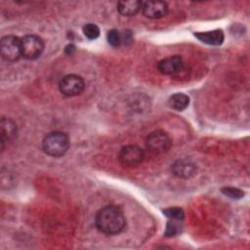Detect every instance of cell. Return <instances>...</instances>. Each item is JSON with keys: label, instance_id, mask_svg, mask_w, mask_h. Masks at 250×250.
<instances>
[{"label": "cell", "instance_id": "cell-1", "mask_svg": "<svg viewBox=\"0 0 250 250\" xmlns=\"http://www.w3.org/2000/svg\"><path fill=\"white\" fill-rule=\"evenodd\" d=\"M95 224L101 232L113 235L123 230L126 221L119 207L107 205L98 211L95 217Z\"/></svg>", "mask_w": 250, "mask_h": 250}, {"label": "cell", "instance_id": "cell-2", "mask_svg": "<svg viewBox=\"0 0 250 250\" xmlns=\"http://www.w3.org/2000/svg\"><path fill=\"white\" fill-rule=\"evenodd\" d=\"M69 147L68 137L62 132H51L42 142V148L50 156L60 157L63 155Z\"/></svg>", "mask_w": 250, "mask_h": 250}, {"label": "cell", "instance_id": "cell-3", "mask_svg": "<svg viewBox=\"0 0 250 250\" xmlns=\"http://www.w3.org/2000/svg\"><path fill=\"white\" fill-rule=\"evenodd\" d=\"M0 54L8 62H16L21 56V38L15 35L4 36L0 41Z\"/></svg>", "mask_w": 250, "mask_h": 250}, {"label": "cell", "instance_id": "cell-4", "mask_svg": "<svg viewBox=\"0 0 250 250\" xmlns=\"http://www.w3.org/2000/svg\"><path fill=\"white\" fill-rule=\"evenodd\" d=\"M44 50L43 40L34 34H28L21 38V56L27 60H35Z\"/></svg>", "mask_w": 250, "mask_h": 250}, {"label": "cell", "instance_id": "cell-5", "mask_svg": "<svg viewBox=\"0 0 250 250\" xmlns=\"http://www.w3.org/2000/svg\"><path fill=\"white\" fill-rule=\"evenodd\" d=\"M85 87L84 80L76 74H67L62 78L59 84L60 91L66 97H74L80 95Z\"/></svg>", "mask_w": 250, "mask_h": 250}, {"label": "cell", "instance_id": "cell-6", "mask_svg": "<svg viewBox=\"0 0 250 250\" xmlns=\"http://www.w3.org/2000/svg\"><path fill=\"white\" fill-rule=\"evenodd\" d=\"M118 157L120 163L123 166L136 167L144 160L145 153L140 146L135 145H128L121 148Z\"/></svg>", "mask_w": 250, "mask_h": 250}, {"label": "cell", "instance_id": "cell-7", "mask_svg": "<svg viewBox=\"0 0 250 250\" xmlns=\"http://www.w3.org/2000/svg\"><path fill=\"white\" fill-rule=\"evenodd\" d=\"M146 147L152 153H163L167 151L171 146L168 135L163 131H154L150 133L146 141Z\"/></svg>", "mask_w": 250, "mask_h": 250}, {"label": "cell", "instance_id": "cell-8", "mask_svg": "<svg viewBox=\"0 0 250 250\" xmlns=\"http://www.w3.org/2000/svg\"><path fill=\"white\" fill-rule=\"evenodd\" d=\"M142 12L149 19H160L168 12V6L163 1H145L142 2Z\"/></svg>", "mask_w": 250, "mask_h": 250}, {"label": "cell", "instance_id": "cell-9", "mask_svg": "<svg viewBox=\"0 0 250 250\" xmlns=\"http://www.w3.org/2000/svg\"><path fill=\"white\" fill-rule=\"evenodd\" d=\"M184 62L180 56H171L161 60L158 64L157 68L160 73L166 75H173L177 74L183 70Z\"/></svg>", "mask_w": 250, "mask_h": 250}, {"label": "cell", "instance_id": "cell-10", "mask_svg": "<svg viewBox=\"0 0 250 250\" xmlns=\"http://www.w3.org/2000/svg\"><path fill=\"white\" fill-rule=\"evenodd\" d=\"M196 167L193 162L188 159H179L177 160L173 166L172 171L173 173L179 178H189L195 173Z\"/></svg>", "mask_w": 250, "mask_h": 250}, {"label": "cell", "instance_id": "cell-11", "mask_svg": "<svg viewBox=\"0 0 250 250\" xmlns=\"http://www.w3.org/2000/svg\"><path fill=\"white\" fill-rule=\"evenodd\" d=\"M194 35L198 38V40L208 45L218 46V45H221L224 41V33L221 29H216V30L206 31V32H198V33H195Z\"/></svg>", "mask_w": 250, "mask_h": 250}, {"label": "cell", "instance_id": "cell-12", "mask_svg": "<svg viewBox=\"0 0 250 250\" xmlns=\"http://www.w3.org/2000/svg\"><path fill=\"white\" fill-rule=\"evenodd\" d=\"M142 9V2L137 0H123L117 3L118 12L126 17L135 16Z\"/></svg>", "mask_w": 250, "mask_h": 250}, {"label": "cell", "instance_id": "cell-13", "mask_svg": "<svg viewBox=\"0 0 250 250\" xmlns=\"http://www.w3.org/2000/svg\"><path fill=\"white\" fill-rule=\"evenodd\" d=\"M1 137H2V147L4 146V142L8 140H12L17 135V126L16 124L8 118L1 119Z\"/></svg>", "mask_w": 250, "mask_h": 250}, {"label": "cell", "instance_id": "cell-14", "mask_svg": "<svg viewBox=\"0 0 250 250\" xmlns=\"http://www.w3.org/2000/svg\"><path fill=\"white\" fill-rule=\"evenodd\" d=\"M188 103H189L188 97L183 93H176L172 95L168 100L169 106L177 111H182L186 109L188 105Z\"/></svg>", "mask_w": 250, "mask_h": 250}, {"label": "cell", "instance_id": "cell-15", "mask_svg": "<svg viewBox=\"0 0 250 250\" xmlns=\"http://www.w3.org/2000/svg\"><path fill=\"white\" fill-rule=\"evenodd\" d=\"M163 214L168 217L170 220H179L183 221L185 217V213L182 208L179 207H170L163 210Z\"/></svg>", "mask_w": 250, "mask_h": 250}, {"label": "cell", "instance_id": "cell-16", "mask_svg": "<svg viewBox=\"0 0 250 250\" xmlns=\"http://www.w3.org/2000/svg\"><path fill=\"white\" fill-rule=\"evenodd\" d=\"M83 33L87 38L94 40L99 37L100 28L98 27V25H96L94 23H87L83 26Z\"/></svg>", "mask_w": 250, "mask_h": 250}, {"label": "cell", "instance_id": "cell-17", "mask_svg": "<svg viewBox=\"0 0 250 250\" xmlns=\"http://www.w3.org/2000/svg\"><path fill=\"white\" fill-rule=\"evenodd\" d=\"M180 222L179 220H171L170 222H168L167 224V228H166V231H165V234L167 236H174V235H177L180 230H181V225H180Z\"/></svg>", "mask_w": 250, "mask_h": 250}, {"label": "cell", "instance_id": "cell-18", "mask_svg": "<svg viewBox=\"0 0 250 250\" xmlns=\"http://www.w3.org/2000/svg\"><path fill=\"white\" fill-rule=\"evenodd\" d=\"M106 38H107V42L113 47H118L121 43V35L116 29H110L107 32Z\"/></svg>", "mask_w": 250, "mask_h": 250}, {"label": "cell", "instance_id": "cell-19", "mask_svg": "<svg viewBox=\"0 0 250 250\" xmlns=\"http://www.w3.org/2000/svg\"><path fill=\"white\" fill-rule=\"evenodd\" d=\"M222 191L229 196V197H232V198H240L243 196V192L237 188H225L222 189Z\"/></svg>", "mask_w": 250, "mask_h": 250}]
</instances>
